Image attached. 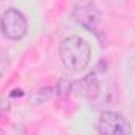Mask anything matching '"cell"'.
Masks as SVG:
<instances>
[{
    "mask_svg": "<svg viewBox=\"0 0 135 135\" xmlns=\"http://www.w3.org/2000/svg\"><path fill=\"white\" fill-rule=\"evenodd\" d=\"M74 21L90 32H96L101 24V11L91 2H79L74 8Z\"/></svg>",
    "mask_w": 135,
    "mask_h": 135,
    "instance_id": "277c9868",
    "label": "cell"
},
{
    "mask_svg": "<svg viewBox=\"0 0 135 135\" xmlns=\"http://www.w3.org/2000/svg\"><path fill=\"white\" fill-rule=\"evenodd\" d=\"M6 66H8V60H6L5 54L0 52V77H2V74L6 71Z\"/></svg>",
    "mask_w": 135,
    "mask_h": 135,
    "instance_id": "5b68a950",
    "label": "cell"
},
{
    "mask_svg": "<svg viewBox=\"0 0 135 135\" xmlns=\"http://www.w3.org/2000/svg\"><path fill=\"white\" fill-rule=\"evenodd\" d=\"M60 58L71 71H82L91 60V47L80 36H68L60 42Z\"/></svg>",
    "mask_w": 135,
    "mask_h": 135,
    "instance_id": "6da1fadb",
    "label": "cell"
},
{
    "mask_svg": "<svg viewBox=\"0 0 135 135\" xmlns=\"http://www.w3.org/2000/svg\"><path fill=\"white\" fill-rule=\"evenodd\" d=\"M99 135H131L132 126L127 118L118 112H104L98 123Z\"/></svg>",
    "mask_w": 135,
    "mask_h": 135,
    "instance_id": "3957f363",
    "label": "cell"
},
{
    "mask_svg": "<svg viewBox=\"0 0 135 135\" xmlns=\"http://www.w3.org/2000/svg\"><path fill=\"white\" fill-rule=\"evenodd\" d=\"M0 30L8 39L17 41V39H22L27 35L28 24H27L25 16L19 9L9 8L0 17Z\"/></svg>",
    "mask_w": 135,
    "mask_h": 135,
    "instance_id": "7a4b0ae2",
    "label": "cell"
}]
</instances>
